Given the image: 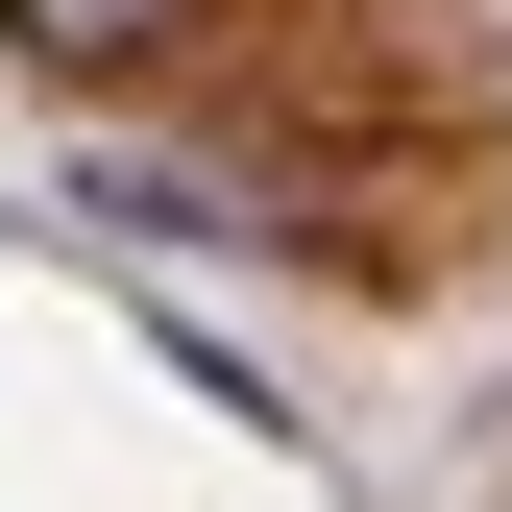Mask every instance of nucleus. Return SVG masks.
I'll list each match as a JSON object with an SVG mask.
<instances>
[{"label":"nucleus","mask_w":512,"mask_h":512,"mask_svg":"<svg viewBox=\"0 0 512 512\" xmlns=\"http://www.w3.org/2000/svg\"><path fill=\"white\" fill-rule=\"evenodd\" d=\"M0 49L25 74H147V49H196V0H0Z\"/></svg>","instance_id":"1"},{"label":"nucleus","mask_w":512,"mask_h":512,"mask_svg":"<svg viewBox=\"0 0 512 512\" xmlns=\"http://www.w3.org/2000/svg\"><path fill=\"white\" fill-rule=\"evenodd\" d=\"M74 220H122V244H244L196 171H147V147H98V171H74Z\"/></svg>","instance_id":"2"}]
</instances>
